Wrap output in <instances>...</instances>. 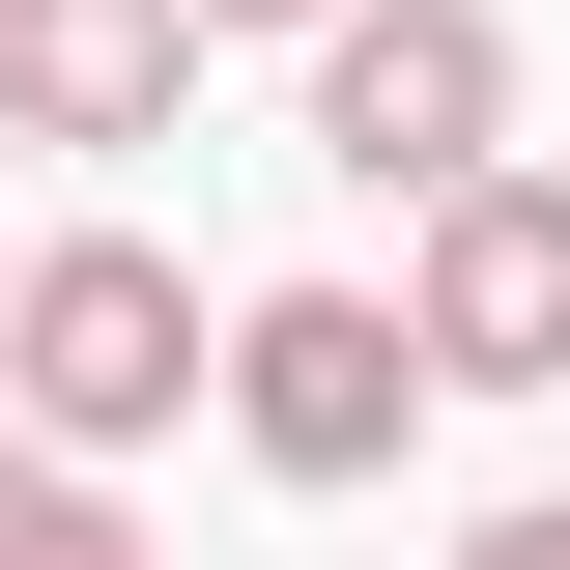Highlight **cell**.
Returning a JSON list of instances; mask_svg holds the SVG:
<instances>
[{"label": "cell", "instance_id": "obj_4", "mask_svg": "<svg viewBox=\"0 0 570 570\" xmlns=\"http://www.w3.org/2000/svg\"><path fill=\"white\" fill-rule=\"evenodd\" d=\"M400 343H428V400H570V171L542 142L400 228Z\"/></svg>", "mask_w": 570, "mask_h": 570}, {"label": "cell", "instance_id": "obj_7", "mask_svg": "<svg viewBox=\"0 0 570 570\" xmlns=\"http://www.w3.org/2000/svg\"><path fill=\"white\" fill-rule=\"evenodd\" d=\"M456 570H570V485H513V513H456Z\"/></svg>", "mask_w": 570, "mask_h": 570}, {"label": "cell", "instance_id": "obj_1", "mask_svg": "<svg viewBox=\"0 0 570 570\" xmlns=\"http://www.w3.org/2000/svg\"><path fill=\"white\" fill-rule=\"evenodd\" d=\"M200 400H228V285L171 257V228H29V285H0V428H29L58 485H115V456H171Z\"/></svg>", "mask_w": 570, "mask_h": 570}, {"label": "cell", "instance_id": "obj_9", "mask_svg": "<svg viewBox=\"0 0 570 570\" xmlns=\"http://www.w3.org/2000/svg\"><path fill=\"white\" fill-rule=\"evenodd\" d=\"M200 29H343V0H200Z\"/></svg>", "mask_w": 570, "mask_h": 570}, {"label": "cell", "instance_id": "obj_3", "mask_svg": "<svg viewBox=\"0 0 570 570\" xmlns=\"http://www.w3.org/2000/svg\"><path fill=\"white\" fill-rule=\"evenodd\" d=\"M400 428H428L400 285H257V314H228V456H257V485H400Z\"/></svg>", "mask_w": 570, "mask_h": 570}, {"label": "cell", "instance_id": "obj_5", "mask_svg": "<svg viewBox=\"0 0 570 570\" xmlns=\"http://www.w3.org/2000/svg\"><path fill=\"white\" fill-rule=\"evenodd\" d=\"M200 115V0H0V142H171Z\"/></svg>", "mask_w": 570, "mask_h": 570}, {"label": "cell", "instance_id": "obj_8", "mask_svg": "<svg viewBox=\"0 0 570 570\" xmlns=\"http://www.w3.org/2000/svg\"><path fill=\"white\" fill-rule=\"evenodd\" d=\"M29 485H58V456H29V428H0V542H29Z\"/></svg>", "mask_w": 570, "mask_h": 570}, {"label": "cell", "instance_id": "obj_10", "mask_svg": "<svg viewBox=\"0 0 570 570\" xmlns=\"http://www.w3.org/2000/svg\"><path fill=\"white\" fill-rule=\"evenodd\" d=\"M0 285H29V228H0Z\"/></svg>", "mask_w": 570, "mask_h": 570}, {"label": "cell", "instance_id": "obj_2", "mask_svg": "<svg viewBox=\"0 0 570 570\" xmlns=\"http://www.w3.org/2000/svg\"><path fill=\"white\" fill-rule=\"evenodd\" d=\"M314 171H343V200H485L513 171V0H343V29H314Z\"/></svg>", "mask_w": 570, "mask_h": 570}, {"label": "cell", "instance_id": "obj_6", "mask_svg": "<svg viewBox=\"0 0 570 570\" xmlns=\"http://www.w3.org/2000/svg\"><path fill=\"white\" fill-rule=\"evenodd\" d=\"M0 570H171V542H142L115 485H29V542H0Z\"/></svg>", "mask_w": 570, "mask_h": 570}]
</instances>
